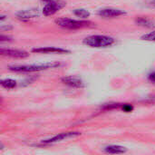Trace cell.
Listing matches in <instances>:
<instances>
[{
	"label": "cell",
	"mask_w": 155,
	"mask_h": 155,
	"mask_svg": "<svg viewBox=\"0 0 155 155\" xmlns=\"http://www.w3.org/2000/svg\"><path fill=\"white\" fill-rule=\"evenodd\" d=\"M122 110H123L124 112L130 113V112H132V111L134 110V107H133V105H131V104H123V105H122Z\"/></svg>",
	"instance_id": "cell-16"
},
{
	"label": "cell",
	"mask_w": 155,
	"mask_h": 155,
	"mask_svg": "<svg viewBox=\"0 0 155 155\" xmlns=\"http://www.w3.org/2000/svg\"><path fill=\"white\" fill-rule=\"evenodd\" d=\"M61 81L64 84H67V85H69L71 87H74V88H83L84 86L83 81L79 77H77V76H66V77H63L61 79Z\"/></svg>",
	"instance_id": "cell-10"
},
{
	"label": "cell",
	"mask_w": 155,
	"mask_h": 155,
	"mask_svg": "<svg viewBox=\"0 0 155 155\" xmlns=\"http://www.w3.org/2000/svg\"><path fill=\"white\" fill-rule=\"evenodd\" d=\"M40 15V12L38 9H30V10H23L16 13V17L22 21H27L32 18L38 17Z\"/></svg>",
	"instance_id": "cell-7"
},
{
	"label": "cell",
	"mask_w": 155,
	"mask_h": 155,
	"mask_svg": "<svg viewBox=\"0 0 155 155\" xmlns=\"http://www.w3.org/2000/svg\"><path fill=\"white\" fill-rule=\"evenodd\" d=\"M135 22L139 25H142V26H144V27H147V28H155L154 21H153L151 19H148V18L139 17V18H136Z\"/></svg>",
	"instance_id": "cell-12"
},
{
	"label": "cell",
	"mask_w": 155,
	"mask_h": 155,
	"mask_svg": "<svg viewBox=\"0 0 155 155\" xmlns=\"http://www.w3.org/2000/svg\"><path fill=\"white\" fill-rule=\"evenodd\" d=\"M0 53H1L2 55L13 57V58H25V57L29 56L28 53H26L25 51H21V50H14V49H5V48H2L0 50Z\"/></svg>",
	"instance_id": "cell-8"
},
{
	"label": "cell",
	"mask_w": 155,
	"mask_h": 155,
	"mask_svg": "<svg viewBox=\"0 0 155 155\" xmlns=\"http://www.w3.org/2000/svg\"><path fill=\"white\" fill-rule=\"evenodd\" d=\"M34 53H41V54H69L70 51L63 48H58V47H41V48H34L32 50Z\"/></svg>",
	"instance_id": "cell-9"
},
{
	"label": "cell",
	"mask_w": 155,
	"mask_h": 155,
	"mask_svg": "<svg viewBox=\"0 0 155 155\" xmlns=\"http://www.w3.org/2000/svg\"><path fill=\"white\" fill-rule=\"evenodd\" d=\"M85 45L90 47H107L114 43V39L107 35H90L86 37L84 42Z\"/></svg>",
	"instance_id": "cell-2"
},
{
	"label": "cell",
	"mask_w": 155,
	"mask_h": 155,
	"mask_svg": "<svg viewBox=\"0 0 155 155\" xmlns=\"http://www.w3.org/2000/svg\"><path fill=\"white\" fill-rule=\"evenodd\" d=\"M1 39V42H3V41H9L10 40V37H7V36H4V35H1V37H0Z\"/></svg>",
	"instance_id": "cell-18"
},
{
	"label": "cell",
	"mask_w": 155,
	"mask_h": 155,
	"mask_svg": "<svg viewBox=\"0 0 155 155\" xmlns=\"http://www.w3.org/2000/svg\"><path fill=\"white\" fill-rule=\"evenodd\" d=\"M141 38L143 40H147V41H155V31L143 35Z\"/></svg>",
	"instance_id": "cell-15"
},
{
	"label": "cell",
	"mask_w": 155,
	"mask_h": 155,
	"mask_svg": "<svg viewBox=\"0 0 155 155\" xmlns=\"http://www.w3.org/2000/svg\"><path fill=\"white\" fill-rule=\"evenodd\" d=\"M55 24L59 26L66 29H78L83 27H87L92 25V22L90 21H84V20H74L71 18H57L55 19Z\"/></svg>",
	"instance_id": "cell-3"
},
{
	"label": "cell",
	"mask_w": 155,
	"mask_h": 155,
	"mask_svg": "<svg viewBox=\"0 0 155 155\" xmlns=\"http://www.w3.org/2000/svg\"><path fill=\"white\" fill-rule=\"evenodd\" d=\"M59 63H48L44 64H30V65H13L9 66V70L17 73H33L42 70H46L49 68H54L59 66Z\"/></svg>",
	"instance_id": "cell-1"
},
{
	"label": "cell",
	"mask_w": 155,
	"mask_h": 155,
	"mask_svg": "<svg viewBox=\"0 0 155 155\" xmlns=\"http://www.w3.org/2000/svg\"><path fill=\"white\" fill-rule=\"evenodd\" d=\"M65 6V3L63 1H50L48 4L44 7L43 9V14L45 16L48 15H54L57 11L62 9L63 7Z\"/></svg>",
	"instance_id": "cell-4"
},
{
	"label": "cell",
	"mask_w": 155,
	"mask_h": 155,
	"mask_svg": "<svg viewBox=\"0 0 155 155\" xmlns=\"http://www.w3.org/2000/svg\"><path fill=\"white\" fill-rule=\"evenodd\" d=\"M74 15L81 17V18H87L90 16V12L86 9L84 8H79V9H74Z\"/></svg>",
	"instance_id": "cell-14"
},
{
	"label": "cell",
	"mask_w": 155,
	"mask_h": 155,
	"mask_svg": "<svg viewBox=\"0 0 155 155\" xmlns=\"http://www.w3.org/2000/svg\"><path fill=\"white\" fill-rule=\"evenodd\" d=\"M1 85L5 89H13L16 86V82L13 79H4L1 81Z\"/></svg>",
	"instance_id": "cell-13"
},
{
	"label": "cell",
	"mask_w": 155,
	"mask_h": 155,
	"mask_svg": "<svg viewBox=\"0 0 155 155\" xmlns=\"http://www.w3.org/2000/svg\"><path fill=\"white\" fill-rule=\"evenodd\" d=\"M126 13L121 9L117 8H112V7H107V8H103L100 9L97 12V15L102 16V17H117L120 15H124Z\"/></svg>",
	"instance_id": "cell-5"
},
{
	"label": "cell",
	"mask_w": 155,
	"mask_h": 155,
	"mask_svg": "<svg viewBox=\"0 0 155 155\" xmlns=\"http://www.w3.org/2000/svg\"><path fill=\"white\" fill-rule=\"evenodd\" d=\"M148 80H149L151 83L155 84V72H153V73L149 74V75H148Z\"/></svg>",
	"instance_id": "cell-17"
},
{
	"label": "cell",
	"mask_w": 155,
	"mask_h": 155,
	"mask_svg": "<svg viewBox=\"0 0 155 155\" xmlns=\"http://www.w3.org/2000/svg\"><path fill=\"white\" fill-rule=\"evenodd\" d=\"M149 5H150V6H151V7H153V8H155V0H150Z\"/></svg>",
	"instance_id": "cell-19"
},
{
	"label": "cell",
	"mask_w": 155,
	"mask_h": 155,
	"mask_svg": "<svg viewBox=\"0 0 155 155\" xmlns=\"http://www.w3.org/2000/svg\"><path fill=\"white\" fill-rule=\"evenodd\" d=\"M104 152L109 154H121L127 152V149L119 145H109L104 149Z\"/></svg>",
	"instance_id": "cell-11"
},
{
	"label": "cell",
	"mask_w": 155,
	"mask_h": 155,
	"mask_svg": "<svg viewBox=\"0 0 155 155\" xmlns=\"http://www.w3.org/2000/svg\"><path fill=\"white\" fill-rule=\"evenodd\" d=\"M42 1H44V2H50V0H42Z\"/></svg>",
	"instance_id": "cell-20"
},
{
	"label": "cell",
	"mask_w": 155,
	"mask_h": 155,
	"mask_svg": "<svg viewBox=\"0 0 155 155\" xmlns=\"http://www.w3.org/2000/svg\"><path fill=\"white\" fill-rule=\"evenodd\" d=\"M81 134L80 133H76V132H69V133H62V134H59L48 140H45L43 141L44 143H57V142H60V141H63L64 139H67V138H74V137H76V136H79Z\"/></svg>",
	"instance_id": "cell-6"
}]
</instances>
